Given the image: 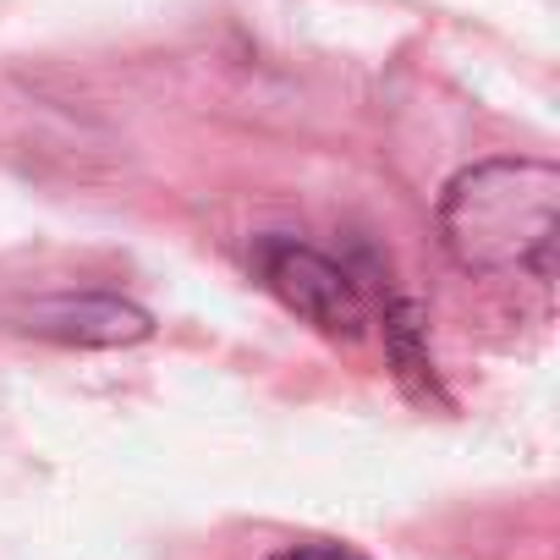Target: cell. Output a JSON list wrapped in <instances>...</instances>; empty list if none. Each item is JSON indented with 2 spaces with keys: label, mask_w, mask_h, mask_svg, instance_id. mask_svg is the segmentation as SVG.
<instances>
[{
  "label": "cell",
  "mask_w": 560,
  "mask_h": 560,
  "mask_svg": "<svg viewBox=\"0 0 560 560\" xmlns=\"http://www.w3.org/2000/svg\"><path fill=\"white\" fill-rule=\"evenodd\" d=\"M560 171L549 160H483L440 198V242L467 275H555Z\"/></svg>",
  "instance_id": "obj_1"
},
{
  "label": "cell",
  "mask_w": 560,
  "mask_h": 560,
  "mask_svg": "<svg viewBox=\"0 0 560 560\" xmlns=\"http://www.w3.org/2000/svg\"><path fill=\"white\" fill-rule=\"evenodd\" d=\"M269 560H369V555H358L352 544H330V538H319V544H292V549L269 555Z\"/></svg>",
  "instance_id": "obj_5"
},
{
  "label": "cell",
  "mask_w": 560,
  "mask_h": 560,
  "mask_svg": "<svg viewBox=\"0 0 560 560\" xmlns=\"http://www.w3.org/2000/svg\"><path fill=\"white\" fill-rule=\"evenodd\" d=\"M253 269L269 287V298L280 308H292L303 325L336 336V341H358L369 330V298H363V280L352 264L292 242V236H264L253 247Z\"/></svg>",
  "instance_id": "obj_2"
},
{
  "label": "cell",
  "mask_w": 560,
  "mask_h": 560,
  "mask_svg": "<svg viewBox=\"0 0 560 560\" xmlns=\"http://www.w3.org/2000/svg\"><path fill=\"white\" fill-rule=\"evenodd\" d=\"M18 330L56 347H138L154 336V319L149 308L116 292H56V298H34L18 314Z\"/></svg>",
  "instance_id": "obj_3"
},
{
  "label": "cell",
  "mask_w": 560,
  "mask_h": 560,
  "mask_svg": "<svg viewBox=\"0 0 560 560\" xmlns=\"http://www.w3.org/2000/svg\"><path fill=\"white\" fill-rule=\"evenodd\" d=\"M385 358L396 369V380L418 396V401H451L445 385H440V369H434V352H429V330H423V308L412 298H385Z\"/></svg>",
  "instance_id": "obj_4"
}]
</instances>
